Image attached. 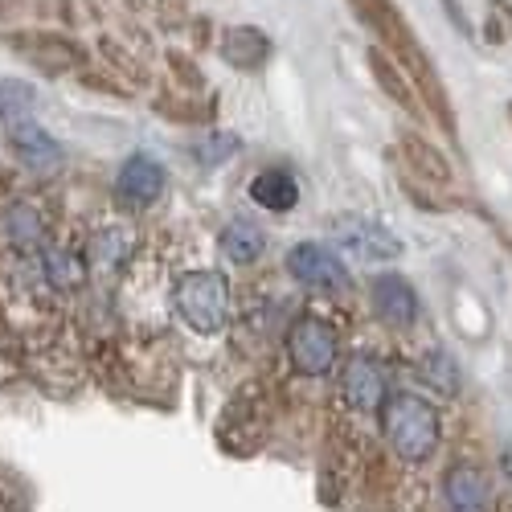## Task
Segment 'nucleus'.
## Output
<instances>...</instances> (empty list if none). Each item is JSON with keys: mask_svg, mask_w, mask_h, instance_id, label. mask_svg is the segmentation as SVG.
Returning a JSON list of instances; mask_svg holds the SVG:
<instances>
[{"mask_svg": "<svg viewBox=\"0 0 512 512\" xmlns=\"http://www.w3.org/2000/svg\"><path fill=\"white\" fill-rule=\"evenodd\" d=\"M381 431H386L390 451L406 463H426L439 451V439H443L439 410L414 394L386 398V406H381Z\"/></svg>", "mask_w": 512, "mask_h": 512, "instance_id": "1", "label": "nucleus"}, {"mask_svg": "<svg viewBox=\"0 0 512 512\" xmlns=\"http://www.w3.org/2000/svg\"><path fill=\"white\" fill-rule=\"evenodd\" d=\"M173 312L201 336L226 328L230 316V283L218 271H193L173 287Z\"/></svg>", "mask_w": 512, "mask_h": 512, "instance_id": "2", "label": "nucleus"}, {"mask_svg": "<svg viewBox=\"0 0 512 512\" xmlns=\"http://www.w3.org/2000/svg\"><path fill=\"white\" fill-rule=\"evenodd\" d=\"M287 357L304 377L332 373V365L340 357V340H336L332 324H324L320 316H300L287 332Z\"/></svg>", "mask_w": 512, "mask_h": 512, "instance_id": "3", "label": "nucleus"}, {"mask_svg": "<svg viewBox=\"0 0 512 512\" xmlns=\"http://www.w3.org/2000/svg\"><path fill=\"white\" fill-rule=\"evenodd\" d=\"M287 271L295 283H304L312 291H340L349 283V271L345 263L336 259V250L320 246V242H300V246H291L287 254Z\"/></svg>", "mask_w": 512, "mask_h": 512, "instance_id": "4", "label": "nucleus"}, {"mask_svg": "<svg viewBox=\"0 0 512 512\" xmlns=\"http://www.w3.org/2000/svg\"><path fill=\"white\" fill-rule=\"evenodd\" d=\"M168 185V173H164V164L136 152V156H127L123 168H119V177H115V201L123 209H148L152 201H160Z\"/></svg>", "mask_w": 512, "mask_h": 512, "instance_id": "5", "label": "nucleus"}, {"mask_svg": "<svg viewBox=\"0 0 512 512\" xmlns=\"http://www.w3.org/2000/svg\"><path fill=\"white\" fill-rule=\"evenodd\" d=\"M336 242L345 246L353 259L361 263H394L402 254V242L377 222H365V218H340L336 226Z\"/></svg>", "mask_w": 512, "mask_h": 512, "instance_id": "6", "label": "nucleus"}, {"mask_svg": "<svg viewBox=\"0 0 512 512\" xmlns=\"http://www.w3.org/2000/svg\"><path fill=\"white\" fill-rule=\"evenodd\" d=\"M340 394H345V402L361 414L369 410H381L386 406V369H381L373 357L357 353L345 361V369H340Z\"/></svg>", "mask_w": 512, "mask_h": 512, "instance_id": "7", "label": "nucleus"}, {"mask_svg": "<svg viewBox=\"0 0 512 512\" xmlns=\"http://www.w3.org/2000/svg\"><path fill=\"white\" fill-rule=\"evenodd\" d=\"M13 50L33 62L37 70H46V74H66L82 62V50L74 46V41L58 37V33H25V37H13Z\"/></svg>", "mask_w": 512, "mask_h": 512, "instance_id": "8", "label": "nucleus"}, {"mask_svg": "<svg viewBox=\"0 0 512 512\" xmlns=\"http://www.w3.org/2000/svg\"><path fill=\"white\" fill-rule=\"evenodd\" d=\"M373 312L390 328H410L418 320V291L402 275L373 279Z\"/></svg>", "mask_w": 512, "mask_h": 512, "instance_id": "9", "label": "nucleus"}, {"mask_svg": "<svg viewBox=\"0 0 512 512\" xmlns=\"http://www.w3.org/2000/svg\"><path fill=\"white\" fill-rule=\"evenodd\" d=\"M222 58L234 70H259L271 58V37L263 29H250V25H234L222 33Z\"/></svg>", "mask_w": 512, "mask_h": 512, "instance_id": "10", "label": "nucleus"}, {"mask_svg": "<svg viewBox=\"0 0 512 512\" xmlns=\"http://www.w3.org/2000/svg\"><path fill=\"white\" fill-rule=\"evenodd\" d=\"M443 496H447V508L451 512H488L492 496H488V480L476 472V467H451L447 480H443Z\"/></svg>", "mask_w": 512, "mask_h": 512, "instance_id": "11", "label": "nucleus"}, {"mask_svg": "<svg viewBox=\"0 0 512 512\" xmlns=\"http://www.w3.org/2000/svg\"><path fill=\"white\" fill-rule=\"evenodd\" d=\"M9 140H13L17 160H21V164H29V168H54V164L62 160L58 140H54L50 132H41V127H37V123H29V119H17V123H13Z\"/></svg>", "mask_w": 512, "mask_h": 512, "instance_id": "12", "label": "nucleus"}, {"mask_svg": "<svg viewBox=\"0 0 512 512\" xmlns=\"http://www.w3.org/2000/svg\"><path fill=\"white\" fill-rule=\"evenodd\" d=\"M218 246L230 263L238 267H250V263H259L263 259V250H267V234L254 226L250 218H234L222 234H218Z\"/></svg>", "mask_w": 512, "mask_h": 512, "instance_id": "13", "label": "nucleus"}, {"mask_svg": "<svg viewBox=\"0 0 512 512\" xmlns=\"http://www.w3.org/2000/svg\"><path fill=\"white\" fill-rule=\"evenodd\" d=\"M250 197H254V205H263L271 213H291L300 205V185H295V177L283 173V168H267V173L250 181Z\"/></svg>", "mask_w": 512, "mask_h": 512, "instance_id": "14", "label": "nucleus"}, {"mask_svg": "<svg viewBox=\"0 0 512 512\" xmlns=\"http://www.w3.org/2000/svg\"><path fill=\"white\" fill-rule=\"evenodd\" d=\"M369 66H373V78H377V87L386 91L390 99H398L406 111L418 115V95H414V82L390 62V54H381V50H369Z\"/></svg>", "mask_w": 512, "mask_h": 512, "instance_id": "15", "label": "nucleus"}, {"mask_svg": "<svg viewBox=\"0 0 512 512\" xmlns=\"http://www.w3.org/2000/svg\"><path fill=\"white\" fill-rule=\"evenodd\" d=\"M132 246H136L132 230H119V226L99 230V234L91 238V263H95L99 271H119L127 259H132Z\"/></svg>", "mask_w": 512, "mask_h": 512, "instance_id": "16", "label": "nucleus"}, {"mask_svg": "<svg viewBox=\"0 0 512 512\" xmlns=\"http://www.w3.org/2000/svg\"><path fill=\"white\" fill-rule=\"evenodd\" d=\"M402 152H406V160L414 164V173H418V177L435 181V185H451V164H447L431 144H426V140L406 136V140H402Z\"/></svg>", "mask_w": 512, "mask_h": 512, "instance_id": "17", "label": "nucleus"}, {"mask_svg": "<svg viewBox=\"0 0 512 512\" xmlns=\"http://www.w3.org/2000/svg\"><path fill=\"white\" fill-rule=\"evenodd\" d=\"M422 373H426V381H431L439 394H459V365L443 349H435L431 357L422 361Z\"/></svg>", "mask_w": 512, "mask_h": 512, "instance_id": "18", "label": "nucleus"}, {"mask_svg": "<svg viewBox=\"0 0 512 512\" xmlns=\"http://www.w3.org/2000/svg\"><path fill=\"white\" fill-rule=\"evenodd\" d=\"M82 271H87V267H82V259H74V254H66V250H50L46 254V275L58 287H78Z\"/></svg>", "mask_w": 512, "mask_h": 512, "instance_id": "19", "label": "nucleus"}, {"mask_svg": "<svg viewBox=\"0 0 512 512\" xmlns=\"http://www.w3.org/2000/svg\"><path fill=\"white\" fill-rule=\"evenodd\" d=\"M234 152H238V136H234V132H213L209 140L197 144V160H201V164H222V160H230Z\"/></svg>", "mask_w": 512, "mask_h": 512, "instance_id": "20", "label": "nucleus"}, {"mask_svg": "<svg viewBox=\"0 0 512 512\" xmlns=\"http://www.w3.org/2000/svg\"><path fill=\"white\" fill-rule=\"evenodd\" d=\"M9 234H13L17 242H33V238L41 234V226H37V218H33V209H13V218H9Z\"/></svg>", "mask_w": 512, "mask_h": 512, "instance_id": "21", "label": "nucleus"}, {"mask_svg": "<svg viewBox=\"0 0 512 512\" xmlns=\"http://www.w3.org/2000/svg\"><path fill=\"white\" fill-rule=\"evenodd\" d=\"M443 9L451 13V21H455V29L463 33V37H472V21L463 17V9H459V0H443Z\"/></svg>", "mask_w": 512, "mask_h": 512, "instance_id": "22", "label": "nucleus"}, {"mask_svg": "<svg viewBox=\"0 0 512 512\" xmlns=\"http://www.w3.org/2000/svg\"><path fill=\"white\" fill-rule=\"evenodd\" d=\"M500 467H504V476L512 480V443L504 447V455H500Z\"/></svg>", "mask_w": 512, "mask_h": 512, "instance_id": "23", "label": "nucleus"}, {"mask_svg": "<svg viewBox=\"0 0 512 512\" xmlns=\"http://www.w3.org/2000/svg\"><path fill=\"white\" fill-rule=\"evenodd\" d=\"M13 5H17V0H0V13H9Z\"/></svg>", "mask_w": 512, "mask_h": 512, "instance_id": "24", "label": "nucleus"}, {"mask_svg": "<svg viewBox=\"0 0 512 512\" xmlns=\"http://www.w3.org/2000/svg\"><path fill=\"white\" fill-rule=\"evenodd\" d=\"M508 123H512V103H508Z\"/></svg>", "mask_w": 512, "mask_h": 512, "instance_id": "25", "label": "nucleus"}]
</instances>
